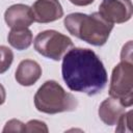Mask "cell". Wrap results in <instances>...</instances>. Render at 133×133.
Returning <instances> with one entry per match:
<instances>
[{"label": "cell", "mask_w": 133, "mask_h": 133, "mask_svg": "<svg viewBox=\"0 0 133 133\" xmlns=\"http://www.w3.org/2000/svg\"><path fill=\"white\" fill-rule=\"evenodd\" d=\"M62 79L66 86L77 92L95 96L108 82L106 69L100 57L87 48H72L62 57Z\"/></svg>", "instance_id": "6da1fadb"}, {"label": "cell", "mask_w": 133, "mask_h": 133, "mask_svg": "<svg viewBox=\"0 0 133 133\" xmlns=\"http://www.w3.org/2000/svg\"><path fill=\"white\" fill-rule=\"evenodd\" d=\"M63 24L72 35L97 47L106 44L113 29V24L107 22L99 12H73L64 18Z\"/></svg>", "instance_id": "7a4b0ae2"}, {"label": "cell", "mask_w": 133, "mask_h": 133, "mask_svg": "<svg viewBox=\"0 0 133 133\" xmlns=\"http://www.w3.org/2000/svg\"><path fill=\"white\" fill-rule=\"evenodd\" d=\"M34 106L43 113L55 114L74 111L78 106L77 99L54 80L46 81L34 95Z\"/></svg>", "instance_id": "3957f363"}, {"label": "cell", "mask_w": 133, "mask_h": 133, "mask_svg": "<svg viewBox=\"0 0 133 133\" xmlns=\"http://www.w3.org/2000/svg\"><path fill=\"white\" fill-rule=\"evenodd\" d=\"M109 95L125 107L133 104V62L121 60L112 70Z\"/></svg>", "instance_id": "277c9868"}, {"label": "cell", "mask_w": 133, "mask_h": 133, "mask_svg": "<svg viewBox=\"0 0 133 133\" xmlns=\"http://www.w3.org/2000/svg\"><path fill=\"white\" fill-rule=\"evenodd\" d=\"M33 44L37 53L56 61L60 60L63 55L74 47L69 36L56 30H45L39 32L35 36Z\"/></svg>", "instance_id": "5b68a950"}, {"label": "cell", "mask_w": 133, "mask_h": 133, "mask_svg": "<svg viewBox=\"0 0 133 133\" xmlns=\"http://www.w3.org/2000/svg\"><path fill=\"white\" fill-rule=\"evenodd\" d=\"M133 6L130 0H102L99 14L109 23L121 24L132 17Z\"/></svg>", "instance_id": "8992f818"}, {"label": "cell", "mask_w": 133, "mask_h": 133, "mask_svg": "<svg viewBox=\"0 0 133 133\" xmlns=\"http://www.w3.org/2000/svg\"><path fill=\"white\" fill-rule=\"evenodd\" d=\"M34 22L50 23L63 16V9L58 0H36L32 5Z\"/></svg>", "instance_id": "52a82bcc"}, {"label": "cell", "mask_w": 133, "mask_h": 133, "mask_svg": "<svg viewBox=\"0 0 133 133\" xmlns=\"http://www.w3.org/2000/svg\"><path fill=\"white\" fill-rule=\"evenodd\" d=\"M4 20L11 29L28 28L33 22L34 17L32 8L25 4H14L4 12Z\"/></svg>", "instance_id": "ba28073f"}, {"label": "cell", "mask_w": 133, "mask_h": 133, "mask_svg": "<svg viewBox=\"0 0 133 133\" xmlns=\"http://www.w3.org/2000/svg\"><path fill=\"white\" fill-rule=\"evenodd\" d=\"M42 76L41 65L32 59L22 60L16 71L15 78L20 85L30 86L33 85Z\"/></svg>", "instance_id": "9c48e42d"}, {"label": "cell", "mask_w": 133, "mask_h": 133, "mask_svg": "<svg viewBox=\"0 0 133 133\" xmlns=\"http://www.w3.org/2000/svg\"><path fill=\"white\" fill-rule=\"evenodd\" d=\"M125 111L126 107L117 99L110 97L101 103L98 113L104 124L107 126H114Z\"/></svg>", "instance_id": "30bf717a"}, {"label": "cell", "mask_w": 133, "mask_h": 133, "mask_svg": "<svg viewBox=\"0 0 133 133\" xmlns=\"http://www.w3.org/2000/svg\"><path fill=\"white\" fill-rule=\"evenodd\" d=\"M8 43L11 47L17 50H25L32 44L33 35L29 28L11 29L7 36Z\"/></svg>", "instance_id": "8fae6325"}, {"label": "cell", "mask_w": 133, "mask_h": 133, "mask_svg": "<svg viewBox=\"0 0 133 133\" xmlns=\"http://www.w3.org/2000/svg\"><path fill=\"white\" fill-rule=\"evenodd\" d=\"M14 60L12 51L6 46H0V74L5 73Z\"/></svg>", "instance_id": "7c38bea8"}, {"label": "cell", "mask_w": 133, "mask_h": 133, "mask_svg": "<svg viewBox=\"0 0 133 133\" xmlns=\"http://www.w3.org/2000/svg\"><path fill=\"white\" fill-rule=\"evenodd\" d=\"M132 110L125 111L116 123V132H132Z\"/></svg>", "instance_id": "4fadbf2b"}, {"label": "cell", "mask_w": 133, "mask_h": 133, "mask_svg": "<svg viewBox=\"0 0 133 133\" xmlns=\"http://www.w3.org/2000/svg\"><path fill=\"white\" fill-rule=\"evenodd\" d=\"M49 131L45 122L38 119H31L27 124H25V132H45Z\"/></svg>", "instance_id": "5bb4252c"}, {"label": "cell", "mask_w": 133, "mask_h": 133, "mask_svg": "<svg viewBox=\"0 0 133 133\" xmlns=\"http://www.w3.org/2000/svg\"><path fill=\"white\" fill-rule=\"evenodd\" d=\"M2 131L3 132H25V124L19 119L12 118L5 124Z\"/></svg>", "instance_id": "9a60e30c"}, {"label": "cell", "mask_w": 133, "mask_h": 133, "mask_svg": "<svg viewBox=\"0 0 133 133\" xmlns=\"http://www.w3.org/2000/svg\"><path fill=\"white\" fill-rule=\"evenodd\" d=\"M121 60L132 61V41H129L126 45H124L121 52Z\"/></svg>", "instance_id": "2e32d148"}, {"label": "cell", "mask_w": 133, "mask_h": 133, "mask_svg": "<svg viewBox=\"0 0 133 133\" xmlns=\"http://www.w3.org/2000/svg\"><path fill=\"white\" fill-rule=\"evenodd\" d=\"M95 0H70L71 3L77 5V6H86L94 2Z\"/></svg>", "instance_id": "e0dca14e"}, {"label": "cell", "mask_w": 133, "mask_h": 133, "mask_svg": "<svg viewBox=\"0 0 133 133\" xmlns=\"http://www.w3.org/2000/svg\"><path fill=\"white\" fill-rule=\"evenodd\" d=\"M5 99H6V91L4 86L0 83V105H2L5 102Z\"/></svg>", "instance_id": "ac0fdd59"}]
</instances>
